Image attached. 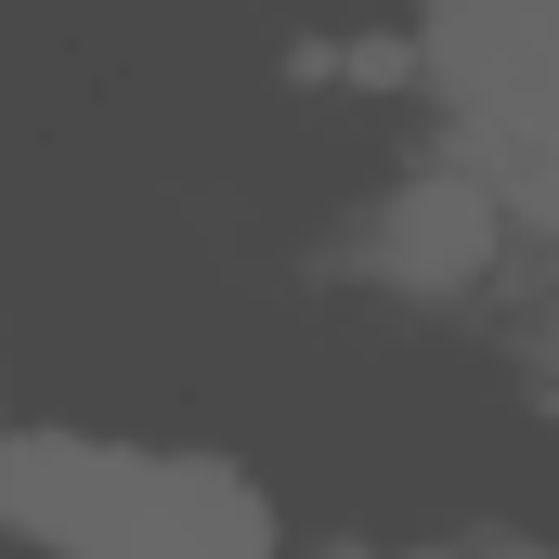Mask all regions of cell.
<instances>
[{
    "label": "cell",
    "instance_id": "obj_2",
    "mask_svg": "<svg viewBox=\"0 0 559 559\" xmlns=\"http://www.w3.org/2000/svg\"><path fill=\"white\" fill-rule=\"evenodd\" d=\"M417 66L455 105V156L442 169H468L521 235H547V195H559V169H547V143H559V92H547L559 0H442Z\"/></svg>",
    "mask_w": 559,
    "mask_h": 559
},
{
    "label": "cell",
    "instance_id": "obj_1",
    "mask_svg": "<svg viewBox=\"0 0 559 559\" xmlns=\"http://www.w3.org/2000/svg\"><path fill=\"white\" fill-rule=\"evenodd\" d=\"M0 521L66 559H261L274 547V508L248 468L182 455V442H92V429H13Z\"/></svg>",
    "mask_w": 559,
    "mask_h": 559
}]
</instances>
